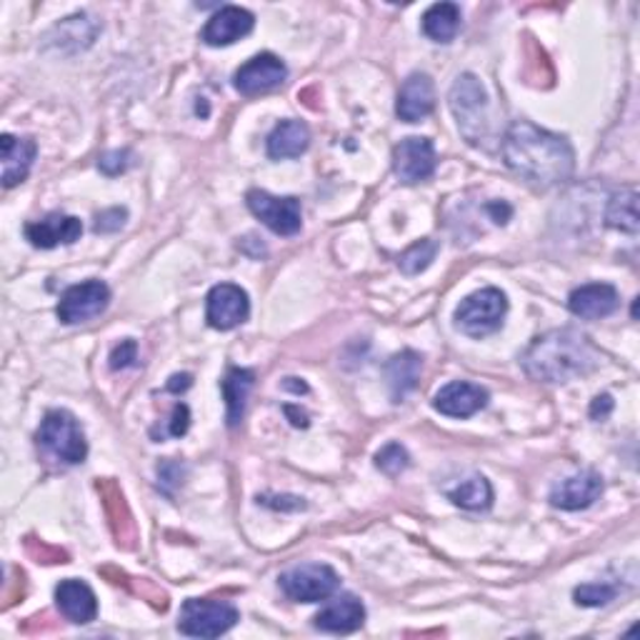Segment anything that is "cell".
<instances>
[{"mask_svg":"<svg viewBox=\"0 0 640 640\" xmlns=\"http://www.w3.org/2000/svg\"><path fill=\"white\" fill-rule=\"evenodd\" d=\"M503 161L530 186L553 188L573 176L576 153L568 138L538 128L528 121H515L503 138Z\"/></svg>","mask_w":640,"mask_h":640,"instance_id":"1","label":"cell"},{"mask_svg":"<svg viewBox=\"0 0 640 640\" xmlns=\"http://www.w3.org/2000/svg\"><path fill=\"white\" fill-rule=\"evenodd\" d=\"M523 371L543 384H568L573 378L588 376L601 363V353L590 338L573 328L548 330L538 336L523 353Z\"/></svg>","mask_w":640,"mask_h":640,"instance_id":"2","label":"cell"},{"mask_svg":"<svg viewBox=\"0 0 640 640\" xmlns=\"http://www.w3.org/2000/svg\"><path fill=\"white\" fill-rule=\"evenodd\" d=\"M448 103H451L461 136L470 146L484 143L488 138V96L484 83L473 73H463V76L455 78Z\"/></svg>","mask_w":640,"mask_h":640,"instance_id":"3","label":"cell"},{"mask_svg":"<svg viewBox=\"0 0 640 640\" xmlns=\"http://www.w3.org/2000/svg\"><path fill=\"white\" fill-rule=\"evenodd\" d=\"M38 443L43 446L53 459L65 465H78L86 461L88 455V443L86 436H83L80 423L76 421V415L68 411L46 413V418L38 428Z\"/></svg>","mask_w":640,"mask_h":640,"instance_id":"4","label":"cell"},{"mask_svg":"<svg viewBox=\"0 0 640 640\" xmlns=\"http://www.w3.org/2000/svg\"><path fill=\"white\" fill-rule=\"evenodd\" d=\"M505 313H509V298L498 288H484L463 298L459 311H455V326L465 336L484 338L495 334L503 326Z\"/></svg>","mask_w":640,"mask_h":640,"instance_id":"5","label":"cell"},{"mask_svg":"<svg viewBox=\"0 0 640 640\" xmlns=\"http://www.w3.org/2000/svg\"><path fill=\"white\" fill-rule=\"evenodd\" d=\"M240 613L236 605L211 601V598H190L183 603L178 630L190 638H218L236 626Z\"/></svg>","mask_w":640,"mask_h":640,"instance_id":"6","label":"cell"},{"mask_svg":"<svg viewBox=\"0 0 640 640\" xmlns=\"http://www.w3.org/2000/svg\"><path fill=\"white\" fill-rule=\"evenodd\" d=\"M278 586L290 601L321 603L330 598L340 586L338 573L326 563H305L290 568L278 578Z\"/></svg>","mask_w":640,"mask_h":640,"instance_id":"7","label":"cell"},{"mask_svg":"<svg viewBox=\"0 0 640 640\" xmlns=\"http://www.w3.org/2000/svg\"><path fill=\"white\" fill-rule=\"evenodd\" d=\"M246 203L255 218L263 221V226H268L276 236H296L303 226L301 201L293 196L278 198L265 193V190H251L246 196Z\"/></svg>","mask_w":640,"mask_h":640,"instance_id":"8","label":"cell"},{"mask_svg":"<svg viewBox=\"0 0 640 640\" xmlns=\"http://www.w3.org/2000/svg\"><path fill=\"white\" fill-rule=\"evenodd\" d=\"M111 303V290L103 280H86L65 290L58 303V318L65 326H78L96 315H101Z\"/></svg>","mask_w":640,"mask_h":640,"instance_id":"9","label":"cell"},{"mask_svg":"<svg viewBox=\"0 0 640 640\" xmlns=\"http://www.w3.org/2000/svg\"><path fill=\"white\" fill-rule=\"evenodd\" d=\"M248 313H251L248 293L233 283H221V286L211 288L205 298V321L215 330L238 328L240 323L248 321Z\"/></svg>","mask_w":640,"mask_h":640,"instance_id":"10","label":"cell"},{"mask_svg":"<svg viewBox=\"0 0 640 640\" xmlns=\"http://www.w3.org/2000/svg\"><path fill=\"white\" fill-rule=\"evenodd\" d=\"M393 171L405 186L428 180L436 173V148L428 138L413 136L396 146L393 151Z\"/></svg>","mask_w":640,"mask_h":640,"instance_id":"11","label":"cell"},{"mask_svg":"<svg viewBox=\"0 0 640 640\" xmlns=\"http://www.w3.org/2000/svg\"><path fill=\"white\" fill-rule=\"evenodd\" d=\"M286 76L288 68L278 55L261 53L251 58L246 65H240L236 76H233V86H236L240 96H261L278 88Z\"/></svg>","mask_w":640,"mask_h":640,"instance_id":"12","label":"cell"},{"mask_svg":"<svg viewBox=\"0 0 640 640\" xmlns=\"http://www.w3.org/2000/svg\"><path fill=\"white\" fill-rule=\"evenodd\" d=\"M603 493V478L595 470H580L576 476L561 480L551 490V505L561 511L590 509Z\"/></svg>","mask_w":640,"mask_h":640,"instance_id":"13","label":"cell"},{"mask_svg":"<svg viewBox=\"0 0 640 640\" xmlns=\"http://www.w3.org/2000/svg\"><path fill=\"white\" fill-rule=\"evenodd\" d=\"M488 405V390L468 380H453L440 388L434 398V409L448 418H470Z\"/></svg>","mask_w":640,"mask_h":640,"instance_id":"14","label":"cell"},{"mask_svg":"<svg viewBox=\"0 0 640 640\" xmlns=\"http://www.w3.org/2000/svg\"><path fill=\"white\" fill-rule=\"evenodd\" d=\"M253 28H255V18L251 11H246V8H238V5H226L205 23L201 38L203 43H208L211 48H223V46H233L240 38H246Z\"/></svg>","mask_w":640,"mask_h":640,"instance_id":"15","label":"cell"},{"mask_svg":"<svg viewBox=\"0 0 640 640\" xmlns=\"http://www.w3.org/2000/svg\"><path fill=\"white\" fill-rule=\"evenodd\" d=\"M436 108V88L426 73H413L405 78L401 93H398L396 113L405 123H418Z\"/></svg>","mask_w":640,"mask_h":640,"instance_id":"16","label":"cell"},{"mask_svg":"<svg viewBox=\"0 0 640 640\" xmlns=\"http://www.w3.org/2000/svg\"><path fill=\"white\" fill-rule=\"evenodd\" d=\"M618 290L608 283H588L570 293L568 311L583 321H598L618 311Z\"/></svg>","mask_w":640,"mask_h":640,"instance_id":"17","label":"cell"},{"mask_svg":"<svg viewBox=\"0 0 640 640\" xmlns=\"http://www.w3.org/2000/svg\"><path fill=\"white\" fill-rule=\"evenodd\" d=\"M83 233V223L76 215H65V213H51L46 215L43 221L28 223L26 226V238L30 240L36 248H46L51 251L55 246H71L76 243Z\"/></svg>","mask_w":640,"mask_h":640,"instance_id":"18","label":"cell"},{"mask_svg":"<svg viewBox=\"0 0 640 640\" xmlns=\"http://www.w3.org/2000/svg\"><path fill=\"white\" fill-rule=\"evenodd\" d=\"M0 153H3V186L13 188L28 178L30 165L38 155L33 138H15L11 133L0 136Z\"/></svg>","mask_w":640,"mask_h":640,"instance_id":"19","label":"cell"},{"mask_svg":"<svg viewBox=\"0 0 640 640\" xmlns=\"http://www.w3.org/2000/svg\"><path fill=\"white\" fill-rule=\"evenodd\" d=\"M313 620L315 628L323 630V633H355L365 620V608L355 595H340L338 601L326 605Z\"/></svg>","mask_w":640,"mask_h":640,"instance_id":"20","label":"cell"},{"mask_svg":"<svg viewBox=\"0 0 640 640\" xmlns=\"http://www.w3.org/2000/svg\"><path fill=\"white\" fill-rule=\"evenodd\" d=\"M55 601H58V608H61V613L71 623L86 626V623L96 620L98 615L96 593L90 590V586L83 583V580H76V578L63 580V583L55 588Z\"/></svg>","mask_w":640,"mask_h":640,"instance_id":"21","label":"cell"},{"mask_svg":"<svg viewBox=\"0 0 640 640\" xmlns=\"http://www.w3.org/2000/svg\"><path fill=\"white\" fill-rule=\"evenodd\" d=\"M311 130L301 121H280L268 136V155L273 161H288L308 151Z\"/></svg>","mask_w":640,"mask_h":640,"instance_id":"22","label":"cell"},{"mask_svg":"<svg viewBox=\"0 0 640 640\" xmlns=\"http://www.w3.org/2000/svg\"><path fill=\"white\" fill-rule=\"evenodd\" d=\"M255 384V373L248 368H230L223 378L221 390L226 398V418L228 426L236 428L246 415V401L251 396V388Z\"/></svg>","mask_w":640,"mask_h":640,"instance_id":"23","label":"cell"},{"mask_svg":"<svg viewBox=\"0 0 640 640\" xmlns=\"http://www.w3.org/2000/svg\"><path fill=\"white\" fill-rule=\"evenodd\" d=\"M421 368H423V359L413 351H403L388 361V368H386L388 386L396 403H401L403 398L418 386Z\"/></svg>","mask_w":640,"mask_h":640,"instance_id":"24","label":"cell"},{"mask_svg":"<svg viewBox=\"0 0 640 640\" xmlns=\"http://www.w3.org/2000/svg\"><path fill=\"white\" fill-rule=\"evenodd\" d=\"M461 8L455 3H436L423 13V33L436 43H451L461 30Z\"/></svg>","mask_w":640,"mask_h":640,"instance_id":"25","label":"cell"},{"mask_svg":"<svg viewBox=\"0 0 640 640\" xmlns=\"http://www.w3.org/2000/svg\"><path fill=\"white\" fill-rule=\"evenodd\" d=\"M448 501L463 511L484 513L493 505V488H490L486 476L476 473V476L461 480L453 490H448Z\"/></svg>","mask_w":640,"mask_h":640,"instance_id":"26","label":"cell"},{"mask_svg":"<svg viewBox=\"0 0 640 640\" xmlns=\"http://www.w3.org/2000/svg\"><path fill=\"white\" fill-rule=\"evenodd\" d=\"M605 223L611 228L623 230V233H638L640 218H638V193L633 188L620 190L615 193L608 203V211H605Z\"/></svg>","mask_w":640,"mask_h":640,"instance_id":"27","label":"cell"},{"mask_svg":"<svg viewBox=\"0 0 640 640\" xmlns=\"http://www.w3.org/2000/svg\"><path fill=\"white\" fill-rule=\"evenodd\" d=\"M438 255V243L436 240H418V243L411 246L409 251H405L401 258H398V268H401L405 276H418L428 268L430 263L436 261Z\"/></svg>","mask_w":640,"mask_h":640,"instance_id":"28","label":"cell"},{"mask_svg":"<svg viewBox=\"0 0 640 640\" xmlns=\"http://www.w3.org/2000/svg\"><path fill=\"white\" fill-rule=\"evenodd\" d=\"M376 465L386 476H401V473L411 465V455L401 443H388L380 448L376 455Z\"/></svg>","mask_w":640,"mask_h":640,"instance_id":"29","label":"cell"},{"mask_svg":"<svg viewBox=\"0 0 640 640\" xmlns=\"http://www.w3.org/2000/svg\"><path fill=\"white\" fill-rule=\"evenodd\" d=\"M618 595V588L608 586V583H588L576 588V598L578 605H586V608H601V605H608L613 598Z\"/></svg>","mask_w":640,"mask_h":640,"instance_id":"30","label":"cell"},{"mask_svg":"<svg viewBox=\"0 0 640 640\" xmlns=\"http://www.w3.org/2000/svg\"><path fill=\"white\" fill-rule=\"evenodd\" d=\"M138 361V343L136 340H121V346H115L111 353V368L113 371H126Z\"/></svg>","mask_w":640,"mask_h":640,"instance_id":"31","label":"cell"},{"mask_svg":"<svg viewBox=\"0 0 640 640\" xmlns=\"http://www.w3.org/2000/svg\"><path fill=\"white\" fill-rule=\"evenodd\" d=\"M128 218V211L126 208H111V211H103L96 215V233H113V230H121L123 223Z\"/></svg>","mask_w":640,"mask_h":640,"instance_id":"32","label":"cell"},{"mask_svg":"<svg viewBox=\"0 0 640 640\" xmlns=\"http://www.w3.org/2000/svg\"><path fill=\"white\" fill-rule=\"evenodd\" d=\"M130 158H133L130 151H111L98 161V168H101L105 176H121L123 171H128Z\"/></svg>","mask_w":640,"mask_h":640,"instance_id":"33","label":"cell"},{"mask_svg":"<svg viewBox=\"0 0 640 640\" xmlns=\"http://www.w3.org/2000/svg\"><path fill=\"white\" fill-rule=\"evenodd\" d=\"M188 428H190V411H188V405H186V403H178L176 409H173V413H171L168 430H165L163 438H165V436L180 438V436H186V434H188Z\"/></svg>","mask_w":640,"mask_h":640,"instance_id":"34","label":"cell"},{"mask_svg":"<svg viewBox=\"0 0 640 640\" xmlns=\"http://www.w3.org/2000/svg\"><path fill=\"white\" fill-rule=\"evenodd\" d=\"M486 213L490 215V221L498 223V226H505V223L511 221L513 208L505 201H490V203H486Z\"/></svg>","mask_w":640,"mask_h":640,"instance_id":"35","label":"cell"},{"mask_svg":"<svg viewBox=\"0 0 640 640\" xmlns=\"http://www.w3.org/2000/svg\"><path fill=\"white\" fill-rule=\"evenodd\" d=\"M613 411V398L608 393L593 398V403H590V418L593 421H605Z\"/></svg>","mask_w":640,"mask_h":640,"instance_id":"36","label":"cell"},{"mask_svg":"<svg viewBox=\"0 0 640 640\" xmlns=\"http://www.w3.org/2000/svg\"><path fill=\"white\" fill-rule=\"evenodd\" d=\"M286 413L290 415V418H293V426H298V428H305L308 426V415L301 411L298 413L293 405H286Z\"/></svg>","mask_w":640,"mask_h":640,"instance_id":"37","label":"cell"},{"mask_svg":"<svg viewBox=\"0 0 640 640\" xmlns=\"http://www.w3.org/2000/svg\"><path fill=\"white\" fill-rule=\"evenodd\" d=\"M190 388V376L188 373H183V376H173L171 384H168V390H186Z\"/></svg>","mask_w":640,"mask_h":640,"instance_id":"38","label":"cell"},{"mask_svg":"<svg viewBox=\"0 0 640 640\" xmlns=\"http://www.w3.org/2000/svg\"><path fill=\"white\" fill-rule=\"evenodd\" d=\"M283 388L293 390V393H308V386L298 384V378H286V380H283Z\"/></svg>","mask_w":640,"mask_h":640,"instance_id":"39","label":"cell"}]
</instances>
